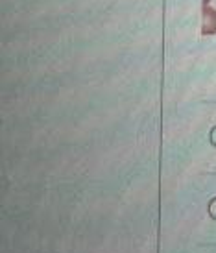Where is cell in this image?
<instances>
[{"instance_id":"1","label":"cell","mask_w":216,"mask_h":253,"mask_svg":"<svg viewBox=\"0 0 216 253\" xmlns=\"http://www.w3.org/2000/svg\"><path fill=\"white\" fill-rule=\"evenodd\" d=\"M202 36H216V9L213 6H202Z\"/></svg>"}]
</instances>
